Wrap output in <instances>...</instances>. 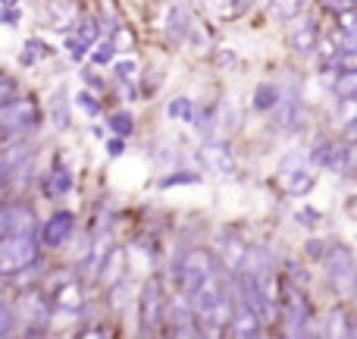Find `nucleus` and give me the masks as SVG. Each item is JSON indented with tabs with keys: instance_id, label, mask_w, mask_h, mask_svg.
I'll return each instance as SVG.
<instances>
[{
	"instance_id": "f257e3e1",
	"label": "nucleus",
	"mask_w": 357,
	"mask_h": 339,
	"mask_svg": "<svg viewBox=\"0 0 357 339\" xmlns=\"http://www.w3.org/2000/svg\"><path fill=\"white\" fill-rule=\"evenodd\" d=\"M195 302V315H197V324H201V333L207 336H216L229 327V317H232V289L222 283H207L191 296Z\"/></svg>"
},
{
	"instance_id": "f03ea898",
	"label": "nucleus",
	"mask_w": 357,
	"mask_h": 339,
	"mask_svg": "<svg viewBox=\"0 0 357 339\" xmlns=\"http://www.w3.org/2000/svg\"><path fill=\"white\" fill-rule=\"evenodd\" d=\"M213 273H216V261L207 248H185L173 267V280L185 296H195L207 280H213Z\"/></svg>"
},
{
	"instance_id": "7ed1b4c3",
	"label": "nucleus",
	"mask_w": 357,
	"mask_h": 339,
	"mask_svg": "<svg viewBox=\"0 0 357 339\" xmlns=\"http://www.w3.org/2000/svg\"><path fill=\"white\" fill-rule=\"evenodd\" d=\"M279 324L285 336H304L310 324V302L295 283H282V298H279Z\"/></svg>"
},
{
	"instance_id": "20e7f679",
	"label": "nucleus",
	"mask_w": 357,
	"mask_h": 339,
	"mask_svg": "<svg viewBox=\"0 0 357 339\" xmlns=\"http://www.w3.org/2000/svg\"><path fill=\"white\" fill-rule=\"evenodd\" d=\"M38 123H41V110L31 98H13L0 104V138L22 136Z\"/></svg>"
},
{
	"instance_id": "39448f33",
	"label": "nucleus",
	"mask_w": 357,
	"mask_h": 339,
	"mask_svg": "<svg viewBox=\"0 0 357 339\" xmlns=\"http://www.w3.org/2000/svg\"><path fill=\"white\" fill-rule=\"evenodd\" d=\"M31 261H38L35 233H19V236L0 239V277H13V273L22 271Z\"/></svg>"
},
{
	"instance_id": "423d86ee",
	"label": "nucleus",
	"mask_w": 357,
	"mask_h": 339,
	"mask_svg": "<svg viewBox=\"0 0 357 339\" xmlns=\"http://www.w3.org/2000/svg\"><path fill=\"white\" fill-rule=\"evenodd\" d=\"M323 267H326V280L342 292H354V280H357V264H354V254L348 252L345 245H333L323 252Z\"/></svg>"
},
{
	"instance_id": "0eeeda50",
	"label": "nucleus",
	"mask_w": 357,
	"mask_h": 339,
	"mask_svg": "<svg viewBox=\"0 0 357 339\" xmlns=\"http://www.w3.org/2000/svg\"><path fill=\"white\" fill-rule=\"evenodd\" d=\"M138 317H142L144 333H157L167 324V296H163L160 280H148L138 296Z\"/></svg>"
},
{
	"instance_id": "6e6552de",
	"label": "nucleus",
	"mask_w": 357,
	"mask_h": 339,
	"mask_svg": "<svg viewBox=\"0 0 357 339\" xmlns=\"http://www.w3.org/2000/svg\"><path fill=\"white\" fill-rule=\"evenodd\" d=\"M279 182H282V189L289 192V195L304 198L310 189H314L317 173L310 164H304L301 154H289L282 164H279Z\"/></svg>"
},
{
	"instance_id": "1a4fd4ad",
	"label": "nucleus",
	"mask_w": 357,
	"mask_h": 339,
	"mask_svg": "<svg viewBox=\"0 0 357 339\" xmlns=\"http://www.w3.org/2000/svg\"><path fill=\"white\" fill-rule=\"evenodd\" d=\"M229 333L238 339H251L264 333V317L248 298L232 296V317H229Z\"/></svg>"
},
{
	"instance_id": "9d476101",
	"label": "nucleus",
	"mask_w": 357,
	"mask_h": 339,
	"mask_svg": "<svg viewBox=\"0 0 357 339\" xmlns=\"http://www.w3.org/2000/svg\"><path fill=\"white\" fill-rule=\"evenodd\" d=\"M35 233V210L22 201H0V239Z\"/></svg>"
},
{
	"instance_id": "9b49d317",
	"label": "nucleus",
	"mask_w": 357,
	"mask_h": 339,
	"mask_svg": "<svg viewBox=\"0 0 357 339\" xmlns=\"http://www.w3.org/2000/svg\"><path fill=\"white\" fill-rule=\"evenodd\" d=\"M98 35H100V29H98V19H91V16H82V19H75V29L69 31V38H66V54H69V60H85L88 54H91V48L98 44Z\"/></svg>"
},
{
	"instance_id": "f8f14e48",
	"label": "nucleus",
	"mask_w": 357,
	"mask_h": 339,
	"mask_svg": "<svg viewBox=\"0 0 357 339\" xmlns=\"http://www.w3.org/2000/svg\"><path fill=\"white\" fill-rule=\"evenodd\" d=\"M310 164L335 173V176H345L348 173V145L333 142V138H323V142H317L314 151H310Z\"/></svg>"
},
{
	"instance_id": "ddd939ff",
	"label": "nucleus",
	"mask_w": 357,
	"mask_h": 339,
	"mask_svg": "<svg viewBox=\"0 0 357 339\" xmlns=\"http://www.w3.org/2000/svg\"><path fill=\"white\" fill-rule=\"evenodd\" d=\"M282 88V85H279ZM279 117V126L282 129H295L298 123H301L304 117V101H301V85L298 82H291L289 88H282V94H279V104L273 107Z\"/></svg>"
},
{
	"instance_id": "4468645a",
	"label": "nucleus",
	"mask_w": 357,
	"mask_h": 339,
	"mask_svg": "<svg viewBox=\"0 0 357 339\" xmlns=\"http://www.w3.org/2000/svg\"><path fill=\"white\" fill-rule=\"evenodd\" d=\"M167 317H169V333L173 336H195L197 333V315H195V302H191V296H176L173 305H167Z\"/></svg>"
},
{
	"instance_id": "2eb2a0df",
	"label": "nucleus",
	"mask_w": 357,
	"mask_h": 339,
	"mask_svg": "<svg viewBox=\"0 0 357 339\" xmlns=\"http://www.w3.org/2000/svg\"><path fill=\"white\" fill-rule=\"evenodd\" d=\"M73 233H75V214L73 210H56L41 226V242L47 248H60V245H66Z\"/></svg>"
},
{
	"instance_id": "dca6fc26",
	"label": "nucleus",
	"mask_w": 357,
	"mask_h": 339,
	"mask_svg": "<svg viewBox=\"0 0 357 339\" xmlns=\"http://www.w3.org/2000/svg\"><path fill=\"white\" fill-rule=\"evenodd\" d=\"M201 161L204 167L210 173H216V176H232L235 173V157H232V148L222 142H207L201 151Z\"/></svg>"
},
{
	"instance_id": "f3484780",
	"label": "nucleus",
	"mask_w": 357,
	"mask_h": 339,
	"mask_svg": "<svg viewBox=\"0 0 357 339\" xmlns=\"http://www.w3.org/2000/svg\"><path fill=\"white\" fill-rule=\"evenodd\" d=\"M54 308L56 311H66V315H75V311L85 305V292H82V283L79 280H73V277H63L60 283H56V289H54Z\"/></svg>"
},
{
	"instance_id": "a211bd4d",
	"label": "nucleus",
	"mask_w": 357,
	"mask_h": 339,
	"mask_svg": "<svg viewBox=\"0 0 357 339\" xmlns=\"http://www.w3.org/2000/svg\"><path fill=\"white\" fill-rule=\"evenodd\" d=\"M289 44L298 50V54H310V50L320 44V29H317L314 19H304V22H295V25H291Z\"/></svg>"
},
{
	"instance_id": "6ab92c4d",
	"label": "nucleus",
	"mask_w": 357,
	"mask_h": 339,
	"mask_svg": "<svg viewBox=\"0 0 357 339\" xmlns=\"http://www.w3.org/2000/svg\"><path fill=\"white\" fill-rule=\"evenodd\" d=\"M41 13H44V22L54 25V29H66L69 22L79 19V10H75V3H69V0H47V3L41 6Z\"/></svg>"
},
{
	"instance_id": "aec40b11",
	"label": "nucleus",
	"mask_w": 357,
	"mask_h": 339,
	"mask_svg": "<svg viewBox=\"0 0 357 339\" xmlns=\"http://www.w3.org/2000/svg\"><path fill=\"white\" fill-rule=\"evenodd\" d=\"M44 192H47L50 198H60V195H69V192H73V170H69L63 161H56L54 167H50Z\"/></svg>"
},
{
	"instance_id": "412c9836",
	"label": "nucleus",
	"mask_w": 357,
	"mask_h": 339,
	"mask_svg": "<svg viewBox=\"0 0 357 339\" xmlns=\"http://www.w3.org/2000/svg\"><path fill=\"white\" fill-rule=\"evenodd\" d=\"M329 336H357V317L348 308H333L326 317Z\"/></svg>"
},
{
	"instance_id": "4be33fe9",
	"label": "nucleus",
	"mask_w": 357,
	"mask_h": 339,
	"mask_svg": "<svg viewBox=\"0 0 357 339\" xmlns=\"http://www.w3.org/2000/svg\"><path fill=\"white\" fill-rule=\"evenodd\" d=\"M22 308H25L29 324H47L54 302H50V298H44L41 292H25V296H22Z\"/></svg>"
},
{
	"instance_id": "5701e85b",
	"label": "nucleus",
	"mask_w": 357,
	"mask_h": 339,
	"mask_svg": "<svg viewBox=\"0 0 357 339\" xmlns=\"http://www.w3.org/2000/svg\"><path fill=\"white\" fill-rule=\"evenodd\" d=\"M191 29H195V22H191L188 10H185V6H173V10H169V16H167L169 38H173V41H185Z\"/></svg>"
},
{
	"instance_id": "b1692460",
	"label": "nucleus",
	"mask_w": 357,
	"mask_h": 339,
	"mask_svg": "<svg viewBox=\"0 0 357 339\" xmlns=\"http://www.w3.org/2000/svg\"><path fill=\"white\" fill-rule=\"evenodd\" d=\"M241 271H245V273L273 271V254H270V248H264V245L248 248V252H245V261H241Z\"/></svg>"
},
{
	"instance_id": "393cba45",
	"label": "nucleus",
	"mask_w": 357,
	"mask_h": 339,
	"mask_svg": "<svg viewBox=\"0 0 357 339\" xmlns=\"http://www.w3.org/2000/svg\"><path fill=\"white\" fill-rule=\"evenodd\" d=\"M279 94H282V88L276 85V82H260L257 88H254V110H273V107L279 104Z\"/></svg>"
},
{
	"instance_id": "a878e982",
	"label": "nucleus",
	"mask_w": 357,
	"mask_h": 339,
	"mask_svg": "<svg viewBox=\"0 0 357 339\" xmlns=\"http://www.w3.org/2000/svg\"><path fill=\"white\" fill-rule=\"evenodd\" d=\"M110 248H113L110 236H100V239L94 242L91 248H88V254H85L88 277H98V273H100V267H104V258H107V254H110Z\"/></svg>"
},
{
	"instance_id": "bb28decb",
	"label": "nucleus",
	"mask_w": 357,
	"mask_h": 339,
	"mask_svg": "<svg viewBox=\"0 0 357 339\" xmlns=\"http://www.w3.org/2000/svg\"><path fill=\"white\" fill-rule=\"evenodd\" d=\"M123 264H126V252H123V248H110V254L104 258V267H100V277H104V283H107V286L126 277Z\"/></svg>"
},
{
	"instance_id": "cd10ccee",
	"label": "nucleus",
	"mask_w": 357,
	"mask_h": 339,
	"mask_svg": "<svg viewBox=\"0 0 357 339\" xmlns=\"http://www.w3.org/2000/svg\"><path fill=\"white\" fill-rule=\"evenodd\" d=\"M54 54V48L50 44H44L41 38H29L22 48V54H19V66H35L38 60H44V57Z\"/></svg>"
},
{
	"instance_id": "c85d7f7f",
	"label": "nucleus",
	"mask_w": 357,
	"mask_h": 339,
	"mask_svg": "<svg viewBox=\"0 0 357 339\" xmlns=\"http://www.w3.org/2000/svg\"><path fill=\"white\" fill-rule=\"evenodd\" d=\"M333 92L339 101H351L357 98V69H342L333 82Z\"/></svg>"
},
{
	"instance_id": "c756f323",
	"label": "nucleus",
	"mask_w": 357,
	"mask_h": 339,
	"mask_svg": "<svg viewBox=\"0 0 357 339\" xmlns=\"http://www.w3.org/2000/svg\"><path fill=\"white\" fill-rule=\"evenodd\" d=\"M167 113H169L173 123H195L197 107H195V101L191 98H173L169 101V107H167Z\"/></svg>"
},
{
	"instance_id": "7c9ffc66",
	"label": "nucleus",
	"mask_w": 357,
	"mask_h": 339,
	"mask_svg": "<svg viewBox=\"0 0 357 339\" xmlns=\"http://www.w3.org/2000/svg\"><path fill=\"white\" fill-rule=\"evenodd\" d=\"M88 57H91L94 66H110L113 57H116V44H113L110 38H107V41H98V44L91 48V54H88Z\"/></svg>"
},
{
	"instance_id": "2f4dec72",
	"label": "nucleus",
	"mask_w": 357,
	"mask_h": 339,
	"mask_svg": "<svg viewBox=\"0 0 357 339\" xmlns=\"http://www.w3.org/2000/svg\"><path fill=\"white\" fill-rule=\"evenodd\" d=\"M107 126H110V129L116 132V136H123V138L135 132V120H132V113H126V110L110 113V117H107Z\"/></svg>"
},
{
	"instance_id": "473e14b6",
	"label": "nucleus",
	"mask_w": 357,
	"mask_h": 339,
	"mask_svg": "<svg viewBox=\"0 0 357 339\" xmlns=\"http://www.w3.org/2000/svg\"><path fill=\"white\" fill-rule=\"evenodd\" d=\"M301 6H304V0H270V10L279 19H295L301 13Z\"/></svg>"
},
{
	"instance_id": "72a5a7b5",
	"label": "nucleus",
	"mask_w": 357,
	"mask_h": 339,
	"mask_svg": "<svg viewBox=\"0 0 357 339\" xmlns=\"http://www.w3.org/2000/svg\"><path fill=\"white\" fill-rule=\"evenodd\" d=\"M110 41L116 44V54H129V50L135 48V35H132V31L126 29V25H116V29H113Z\"/></svg>"
},
{
	"instance_id": "f704fd0d",
	"label": "nucleus",
	"mask_w": 357,
	"mask_h": 339,
	"mask_svg": "<svg viewBox=\"0 0 357 339\" xmlns=\"http://www.w3.org/2000/svg\"><path fill=\"white\" fill-rule=\"evenodd\" d=\"M195 182H201V173H195V170H176L173 176L160 179L163 189H169V185H195Z\"/></svg>"
},
{
	"instance_id": "c9c22d12",
	"label": "nucleus",
	"mask_w": 357,
	"mask_h": 339,
	"mask_svg": "<svg viewBox=\"0 0 357 339\" xmlns=\"http://www.w3.org/2000/svg\"><path fill=\"white\" fill-rule=\"evenodd\" d=\"M75 107H79L82 113H88V117H98V113H100V101L94 98L91 92H79V94H75Z\"/></svg>"
},
{
	"instance_id": "e433bc0d",
	"label": "nucleus",
	"mask_w": 357,
	"mask_h": 339,
	"mask_svg": "<svg viewBox=\"0 0 357 339\" xmlns=\"http://www.w3.org/2000/svg\"><path fill=\"white\" fill-rule=\"evenodd\" d=\"M69 123H73L69 107H66V101H63V94H56V101H54V126L63 132V129H69Z\"/></svg>"
},
{
	"instance_id": "4c0bfd02",
	"label": "nucleus",
	"mask_w": 357,
	"mask_h": 339,
	"mask_svg": "<svg viewBox=\"0 0 357 339\" xmlns=\"http://www.w3.org/2000/svg\"><path fill=\"white\" fill-rule=\"evenodd\" d=\"M113 73H116V79H119V82H135L138 66H135V60H119L116 66H113Z\"/></svg>"
},
{
	"instance_id": "58836bf2",
	"label": "nucleus",
	"mask_w": 357,
	"mask_h": 339,
	"mask_svg": "<svg viewBox=\"0 0 357 339\" xmlns=\"http://www.w3.org/2000/svg\"><path fill=\"white\" fill-rule=\"evenodd\" d=\"M335 60H339V69H357V48H342Z\"/></svg>"
},
{
	"instance_id": "ea45409f",
	"label": "nucleus",
	"mask_w": 357,
	"mask_h": 339,
	"mask_svg": "<svg viewBox=\"0 0 357 339\" xmlns=\"http://www.w3.org/2000/svg\"><path fill=\"white\" fill-rule=\"evenodd\" d=\"M295 220L301 223V226H317V223L323 220V214L320 210H314V208H304V210H298L295 214Z\"/></svg>"
},
{
	"instance_id": "a19ab883",
	"label": "nucleus",
	"mask_w": 357,
	"mask_h": 339,
	"mask_svg": "<svg viewBox=\"0 0 357 339\" xmlns=\"http://www.w3.org/2000/svg\"><path fill=\"white\" fill-rule=\"evenodd\" d=\"M19 19H22V10L19 6H0V25H19Z\"/></svg>"
},
{
	"instance_id": "79ce46f5",
	"label": "nucleus",
	"mask_w": 357,
	"mask_h": 339,
	"mask_svg": "<svg viewBox=\"0 0 357 339\" xmlns=\"http://www.w3.org/2000/svg\"><path fill=\"white\" fill-rule=\"evenodd\" d=\"M6 333H13V311L0 298V336H6Z\"/></svg>"
},
{
	"instance_id": "37998d69",
	"label": "nucleus",
	"mask_w": 357,
	"mask_h": 339,
	"mask_svg": "<svg viewBox=\"0 0 357 339\" xmlns=\"http://www.w3.org/2000/svg\"><path fill=\"white\" fill-rule=\"evenodd\" d=\"M323 3H326V10H333L335 16H342L345 10H351V6H357L354 0H323Z\"/></svg>"
},
{
	"instance_id": "c03bdc74",
	"label": "nucleus",
	"mask_w": 357,
	"mask_h": 339,
	"mask_svg": "<svg viewBox=\"0 0 357 339\" xmlns=\"http://www.w3.org/2000/svg\"><path fill=\"white\" fill-rule=\"evenodd\" d=\"M13 92H16V79H10V75L0 73V104H3V98H10Z\"/></svg>"
},
{
	"instance_id": "a18cd8bd",
	"label": "nucleus",
	"mask_w": 357,
	"mask_h": 339,
	"mask_svg": "<svg viewBox=\"0 0 357 339\" xmlns=\"http://www.w3.org/2000/svg\"><path fill=\"white\" fill-rule=\"evenodd\" d=\"M126 151V142H123V136H116V138H110V142H107V154L110 157H119Z\"/></svg>"
},
{
	"instance_id": "49530a36",
	"label": "nucleus",
	"mask_w": 357,
	"mask_h": 339,
	"mask_svg": "<svg viewBox=\"0 0 357 339\" xmlns=\"http://www.w3.org/2000/svg\"><path fill=\"white\" fill-rule=\"evenodd\" d=\"M348 173H357V142L348 145Z\"/></svg>"
},
{
	"instance_id": "de8ad7c7",
	"label": "nucleus",
	"mask_w": 357,
	"mask_h": 339,
	"mask_svg": "<svg viewBox=\"0 0 357 339\" xmlns=\"http://www.w3.org/2000/svg\"><path fill=\"white\" fill-rule=\"evenodd\" d=\"M82 75H85V82H88L91 88H100V92H104V79H98V75H94L91 69H88V73H82Z\"/></svg>"
},
{
	"instance_id": "09e8293b",
	"label": "nucleus",
	"mask_w": 357,
	"mask_h": 339,
	"mask_svg": "<svg viewBox=\"0 0 357 339\" xmlns=\"http://www.w3.org/2000/svg\"><path fill=\"white\" fill-rule=\"evenodd\" d=\"M307 254H314V258H323V242H307Z\"/></svg>"
},
{
	"instance_id": "8fccbe9b",
	"label": "nucleus",
	"mask_w": 357,
	"mask_h": 339,
	"mask_svg": "<svg viewBox=\"0 0 357 339\" xmlns=\"http://www.w3.org/2000/svg\"><path fill=\"white\" fill-rule=\"evenodd\" d=\"M0 6H19V0H0Z\"/></svg>"
},
{
	"instance_id": "3c124183",
	"label": "nucleus",
	"mask_w": 357,
	"mask_h": 339,
	"mask_svg": "<svg viewBox=\"0 0 357 339\" xmlns=\"http://www.w3.org/2000/svg\"><path fill=\"white\" fill-rule=\"evenodd\" d=\"M354 298H357V280H354Z\"/></svg>"
},
{
	"instance_id": "603ef678",
	"label": "nucleus",
	"mask_w": 357,
	"mask_h": 339,
	"mask_svg": "<svg viewBox=\"0 0 357 339\" xmlns=\"http://www.w3.org/2000/svg\"><path fill=\"white\" fill-rule=\"evenodd\" d=\"M245 3H251V0H245Z\"/></svg>"
}]
</instances>
